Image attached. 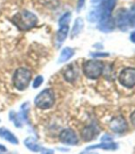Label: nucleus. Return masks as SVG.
I'll list each match as a JSON object with an SVG mask.
<instances>
[{
  "mask_svg": "<svg viewBox=\"0 0 135 154\" xmlns=\"http://www.w3.org/2000/svg\"><path fill=\"white\" fill-rule=\"evenodd\" d=\"M12 21L18 27L19 30L29 31L36 26L38 22V19L33 13L28 10H23L21 12L17 13L12 18Z\"/></svg>",
  "mask_w": 135,
  "mask_h": 154,
  "instance_id": "1",
  "label": "nucleus"
},
{
  "mask_svg": "<svg viewBox=\"0 0 135 154\" xmlns=\"http://www.w3.org/2000/svg\"><path fill=\"white\" fill-rule=\"evenodd\" d=\"M32 79V72L26 67H19L16 69L12 78L14 87L19 91H24L29 86Z\"/></svg>",
  "mask_w": 135,
  "mask_h": 154,
  "instance_id": "2",
  "label": "nucleus"
},
{
  "mask_svg": "<svg viewBox=\"0 0 135 154\" xmlns=\"http://www.w3.org/2000/svg\"><path fill=\"white\" fill-rule=\"evenodd\" d=\"M34 104L42 110L51 108L55 104V92L52 89H45L35 97Z\"/></svg>",
  "mask_w": 135,
  "mask_h": 154,
  "instance_id": "3",
  "label": "nucleus"
},
{
  "mask_svg": "<svg viewBox=\"0 0 135 154\" xmlns=\"http://www.w3.org/2000/svg\"><path fill=\"white\" fill-rule=\"evenodd\" d=\"M83 73L87 78L91 79H96L103 73L104 64L99 60H86L83 65Z\"/></svg>",
  "mask_w": 135,
  "mask_h": 154,
  "instance_id": "4",
  "label": "nucleus"
},
{
  "mask_svg": "<svg viewBox=\"0 0 135 154\" xmlns=\"http://www.w3.org/2000/svg\"><path fill=\"white\" fill-rule=\"evenodd\" d=\"M119 82L125 88L131 89L135 86V68L126 67L119 74Z\"/></svg>",
  "mask_w": 135,
  "mask_h": 154,
  "instance_id": "5",
  "label": "nucleus"
},
{
  "mask_svg": "<svg viewBox=\"0 0 135 154\" xmlns=\"http://www.w3.org/2000/svg\"><path fill=\"white\" fill-rule=\"evenodd\" d=\"M109 128L115 133H123L128 129V124L122 116H117L109 122Z\"/></svg>",
  "mask_w": 135,
  "mask_h": 154,
  "instance_id": "6",
  "label": "nucleus"
},
{
  "mask_svg": "<svg viewBox=\"0 0 135 154\" xmlns=\"http://www.w3.org/2000/svg\"><path fill=\"white\" fill-rule=\"evenodd\" d=\"M59 140L67 145H77L79 142V138L73 129L66 128L59 134Z\"/></svg>",
  "mask_w": 135,
  "mask_h": 154,
  "instance_id": "7",
  "label": "nucleus"
},
{
  "mask_svg": "<svg viewBox=\"0 0 135 154\" xmlns=\"http://www.w3.org/2000/svg\"><path fill=\"white\" fill-rule=\"evenodd\" d=\"M118 26L119 27V29L121 30H126L127 28L131 25L130 23V11L126 9H120L118 14H117V18H116V22Z\"/></svg>",
  "mask_w": 135,
  "mask_h": 154,
  "instance_id": "8",
  "label": "nucleus"
},
{
  "mask_svg": "<svg viewBox=\"0 0 135 154\" xmlns=\"http://www.w3.org/2000/svg\"><path fill=\"white\" fill-rule=\"evenodd\" d=\"M78 68L75 66V64H71L66 66L63 71V77L68 82H74L78 78Z\"/></svg>",
  "mask_w": 135,
  "mask_h": 154,
  "instance_id": "9",
  "label": "nucleus"
},
{
  "mask_svg": "<svg viewBox=\"0 0 135 154\" xmlns=\"http://www.w3.org/2000/svg\"><path fill=\"white\" fill-rule=\"evenodd\" d=\"M0 137H2L11 144H19V139L17 138V137L6 128H0Z\"/></svg>",
  "mask_w": 135,
  "mask_h": 154,
  "instance_id": "10",
  "label": "nucleus"
},
{
  "mask_svg": "<svg viewBox=\"0 0 135 154\" xmlns=\"http://www.w3.org/2000/svg\"><path fill=\"white\" fill-rule=\"evenodd\" d=\"M24 145L28 148L30 150L33 151V152H39V151H41L42 150V147L40 146L37 141L35 140V139L32 137H27L25 140H24Z\"/></svg>",
  "mask_w": 135,
  "mask_h": 154,
  "instance_id": "11",
  "label": "nucleus"
},
{
  "mask_svg": "<svg viewBox=\"0 0 135 154\" xmlns=\"http://www.w3.org/2000/svg\"><path fill=\"white\" fill-rule=\"evenodd\" d=\"M83 26H84V23H83V20L82 18L76 19L73 28H72V31H71V38H75L76 36H78L80 33V32L83 31Z\"/></svg>",
  "mask_w": 135,
  "mask_h": 154,
  "instance_id": "12",
  "label": "nucleus"
},
{
  "mask_svg": "<svg viewBox=\"0 0 135 154\" xmlns=\"http://www.w3.org/2000/svg\"><path fill=\"white\" fill-rule=\"evenodd\" d=\"M73 54H74V50L72 48L65 47L61 51V54H60L59 58H58V63H63V62L68 61L73 57Z\"/></svg>",
  "mask_w": 135,
  "mask_h": 154,
  "instance_id": "13",
  "label": "nucleus"
},
{
  "mask_svg": "<svg viewBox=\"0 0 135 154\" xmlns=\"http://www.w3.org/2000/svg\"><path fill=\"white\" fill-rule=\"evenodd\" d=\"M69 31H70L69 25L60 26V29L58 30V32L57 33V40L59 44L63 43V42L66 40V38L68 37V34H69Z\"/></svg>",
  "mask_w": 135,
  "mask_h": 154,
  "instance_id": "14",
  "label": "nucleus"
},
{
  "mask_svg": "<svg viewBox=\"0 0 135 154\" xmlns=\"http://www.w3.org/2000/svg\"><path fill=\"white\" fill-rule=\"evenodd\" d=\"M117 144L112 142L111 140L107 141V142H102L100 145H93V146H91L89 147L87 149H110V150H113V149H117Z\"/></svg>",
  "mask_w": 135,
  "mask_h": 154,
  "instance_id": "15",
  "label": "nucleus"
},
{
  "mask_svg": "<svg viewBox=\"0 0 135 154\" xmlns=\"http://www.w3.org/2000/svg\"><path fill=\"white\" fill-rule=\"evenodd\" d=\"M94 135H96V129H94L93 127H86L85 128H83L82 132L83 138L86 141H89L91 139H93Z\"/></svg>",
  "mask_w": 135,
  "mask_h": 154,
  "instance_id": "16",
  "label": "nucleus"
},
{
  "mask_svg": "<svg viewBox=\"0 0 135 154\" xmlns=\"http://www.w3.org/2000/svg\"><path fill=\"white\" fill-rule=\"evenodd\" d=\"M9 118L13 122L17 128H21L22 125V118L20 115L14 113V112H10L9 113Z\"/></svg>",
  "mask_w": 135,
  "mask_h": 154,
  "instance_id": "17",
  "label": "nucleus"
},
{
  "mask_svg": "<svg viewBox=\"0 0 135 154\" xmlns=\"http://www.w3.org/2000/svg\"><path fill=\"white\" fill-rule=\"evenodd\" d=\"M71 14L70 12H66L59 20V25L60 26L68 25V23H70L71 21Z\"/></svg>",
  "mask_w": 135,
  "mask_h": 154,
  "instance_id": "18",
  "label": "nucleus"
},
{
  "mask_svg": "<svg viewBox=\"0 0 135 154\" xmlns=\"http://www.w3.org/2000/svg\"><path fill=\"white\" fill-rule=\"evenodd\" d=\"M43 82H44V78L42 76H37L33 82V87L34 89H37L42 85Z\"/></svg>",
  "mask_w": 135,
  "mask_h": 154,
  "instance_id": "19",
  "label": "nucleus"
},
{
  "mask_svg": "<svg viewBox=\"0 0 135 154\" xmlns=\"http://www.w3.org/2000/svg\"><path fill=\"white\" fill-rule=\"evenodd\" d=\"M108 53H103V52H97V53H92L91 57H108Z\"/></svg>",
  "mask_w": 135,
  "mask_h": 154,
  "instance_id": "20",
  "label": "nucleus"
},
{
  "mask_svg": "<svg viewBox=\"0 0 135 154\" xmlns=\"http://www.w3.org/2000/svg\"><path fill=\"white\" fill-rule=\"evenodd\" d=\"M130 23L132 26H135V8H133L130 11Z\"/></svg>",
  "mask_w": 135,
  "mask_h": 154,
  "instance_id": "21",
  "label": "nucleus"
},
{
  "mask_svg": "<svg viewBox=\"0 0 135 154\" xmlns=\"http://www.w3.org/2000/svg\"><path fill=\"white\" fill-rule=\"evenodd\" d=\"M84 4H85V0H78V2H77V10L80 11V9L83 8Z\"/></svg>",
  "mask_w": 135,
  "mask_h": 154,
  "instance_id": "22",
  "label": "nucleus"
},
{
  "mask_svg": "<svg viewBox=\"0 0 135 154\" xmlns=\"http://www.w3.org/2000/svg\"><path fill=\"white\" fill-rule=\"evenodd\" d=\"M41 154H54V151L52 149H42V150L40 151Z\"/></svg>",
  "mask_w": 135,
  "mask_h": 154,
  "instance_id": "23",
  "label": "nucleus"
},
{
  "mask_svg": "<svg viewBox=\"0 0 135 154\" xmlns=\"http://www.w3.org/2000/svg\"><path fill=\"white\" fill-rule=\"evenodd\" d=\"M130 122L132 123V125L135 127V111L134 112H132V114L130 115Z\"/></svg>",
  "mask_w": 135,
  "mask_h": 154,
  "instance_id": "24",
  "label": "nucleus"
},
{
  "mask_svg": "<svg viewBox=\"0 0 135 154\" xmlns=\"http://www.w3.org/2000/svg\"><path fill=\"white\" fill-rule=\"evenodd\" d=\"M130 41L132 42V43H134V44H135V31H134L133 32H131V33H130Z\"/></svg>",
  "mask_w": 135,
  "mask_h": 154,
  "instance_id": "25",
  "label": "nucleus"
},
{
  "mask_svg": "<svg viewBox=\"0 0 135 154\" xmlns=\"http://www.w3.org/2000/svg\"><path fill=\"white\" fill-rule=\"evenodd\" d=\"M0 151H1V152H5V151H7L6 147H5V146H3V145H1V144H0Z\"/></svg>",
  "mask_w": 135,
  "mask_h": 154,
  "instance_id": "26",
  "label": "nucleus"
}]
</instances>
